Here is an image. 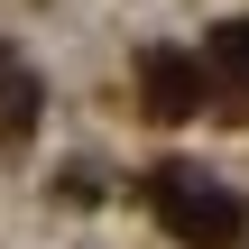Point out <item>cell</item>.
I'll return each mask as SVG.
<instances>
[{
  "instance_id": "cell-1",
  "label": "cell",
  "mask_w": 249,
  "mask_h": 249,
  "mask_svg": "<svg viewBox=\"0 0 249 249\" xmlns=\"http://www.w3.org/2000/svg\"><path fill=\"white\" fill-rule=\"evenodd\" d=\"M157 203H166V222H176L185 240H231V231H240V203H231V194H194V176H166Z\"/></svg>"
},
{
  "instance_id": "cell-2",
  "label": "cell",
  "mask_w": 249,
  "mask_h": 249,
  "mask_svg": "<svg viewBox=\"0 0 249 249\" xmlns=\"http://www.w3.org/2000/svg\"><path fill=\"white\" fill-rule=\"evenodd\" d=\"M148 102H157V120H185L194 83H185V65H176V55H148Z\"/></svg>"
},
{
  "instance_id": "cell-3",
  "label": "cell",
  "mask_w": 249,
  "mask_h": 249,
  "mask_svg": "<svg viewBox=\"0 0 249 249\" xmlns=\"http://www.w3.org/2000/svg\"><path fill=\"white\" fill-rule=\"evenodd\" d=\"M213 65H222V74H249V18H240V28H222V46H213Z\"/></svg>"
}]
</instances>
